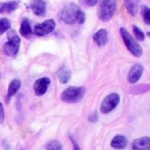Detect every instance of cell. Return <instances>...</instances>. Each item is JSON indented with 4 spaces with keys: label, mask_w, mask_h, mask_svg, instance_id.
I'll list each match as a JSON object with an SVG mask.
<instances>
[{
    "label": "cell",
    "mask_w": 150,
    "mask_h": 150,
    "mask_svg": "<svg viewBox=\"0 0 150 150\" xmlns=\"http://www.w3.org/2000/svg\"><path fill=\"white\" fill-rule=\"evenodd\" d=\"M50 79L48 77H42L39 78L38 80H36V82L34 83V93L36 96L41 97L47 92L48 88L50 85Z\"/></svg>",
    "instance_id": "obj_8"
},
{
    "label": "cell",
    "mask_w": 150,
    "mask_h": 150,
    "mask_svg": "<svg viewBox=\"0 0 150 150\" xmlns=\"http://www.w3.org/2000/svg\"><path fill=\"white\" fill-rule=\"evenodd\" d=\"M4 118H5V113H4V108H3V105H2V103L0 102V124L3 123Z\"/></svg>",
    "instance_id": "obj_23"
},
{
    "label": "cell",
    "mask_w": 150,
    "mask_h": 150,
    "mask_svg": "<svg viewBox=\"0 0 150 150\" xmlns=\"http://www.w3.org/2000/svg\"><path fill=\"white\" fill-rule=\"evenodd\" d=\"M9 28H10L9 20L6 18L0 19V35L3 34V33L6 32L7 30H9Z\"/></svg>",
    "instance_id": "obj_20"
},
{
    "label": "cell",
    "mask_w": 150,
    "mask_h": 150,
    "mask_svg": "<svg viewBox=\"0 0 150 150\" xmlns=\"http://www.w3.org/2000/svg\"><path fill=\"white\" fill-rule=\"evenodd\" d=\"M111 147L115 149H122L128 145V139L122 135H117L115 138L111 140L110 143Z\"/></svg>",
    "instance_id": "obj_13"
},
{
    "label": "cell",
    "mask_w": 150,
    "mask_h": 150,
    "mask_svg": "<svg viewBox=\"0 0 150 150\" xmlns=\"http://www.w3.org/2000/svg\"><path fill=\"white\" fill-rule=\"evenodd\" d=\"M140 0H124L126 8L132 16H135L138 11V4Z\"/></svg>",
    "instance_id": "obj_17"
},
{
    "label": "cell",
    "mask_w": 150,
    "mask_h": 150,
    "mask_svg": "<svg viewBox=\"0 0 150 150\" xmlns=\"http://www.w3.org/2000/svg\"><path fill=\"white\" fill-rule=\"evenodd\" d=\"M148 35H149V36H150V32H149V33H148Z\"/></svg>",
    "instance_id": "obj_26"
},
{
    "label": "cell",
    "mask_w": 150,
    "mask_h": 150,
    "mask_svg": "<svg viewBox=\"0 0 150 150\" xmlns=\"http://www.w3.org/2000/svg\"><path fill=\"white\" fill-rule=\"evenodd\" d=\"M133 150H150V138L149 137H142L136 139L132 144Z\"/></svg>",
    "instance_id": "obj_11"
},
{
    "label": "cell",
    "mask_w": 150,
    "mask_h": 150,
    "mask_svg": "<svg viewBox=\"0 0 150 150\" xmlns=\"http://www.w3.org/2000/svg\"><path fill=\"white\" fill-rule=\"evenodd\" d=\"M21 85H22V82H21L20 79H12L11 82L8 85V90H7V96L12 97L18 92V90L21 88Z\"/></svg>",
    "instance_id": "obj_15"
},
{
    "label": "cell",
    "mask_w": 150,
    "mask_h": 150,
    "mask_svg": "<svg viewBox=\"0 0 150 150\" xmlns=\"http://www.w3.org/2000/svg\"><path fill=\"white\" fill-rule=\"evenodd\" d=\"M46 150H61L62 145L58 140H51L45 145Z\"/></svg>",
    "instance_id": "obj_19"
},
{
    "label": "cell",
    "mask_w": 150,
    "mask_h": 150,
    "mask_svg": "<svg viewBox=\"0 0 150 150\" xmlns=\"http://www.w3.org/2000/svg\"><path fill=\"white\" fill-rule=\"evenodd\" d=\"M97 2H98V0H85V4L88 6H90V7L95 6L97 4Z\"/></svg>",
    "instance_id": "obj_24"
},
{
    "label": "cell",
    "mask_w": 150,
    "mask_h": 150,
    "mask_svg": "<svg viewBox=\"0 0 150 150\" xmlns=\"http://www.w3.org/2000/svg\"><path fill=\"white\" fill-rule=\"evenodd\" d=\"M142 17H143V21H144L147 25H150V8L149 7L143 6L142 7Z\"/></svg>",
    "instance_id": "obj_21"
},
{
    "label": "cell",
    "mask_w": 150,
    "mask_h": 150,
    "mask_svg": "<svg viewBox=\"0 0 150 150\" xmlns=\"http://www.w3.org/2000/svg\"><path fill=\"white\" fill-rule=\"evenodd\" d=\"M59 18L65 24H83L85 22V14L75 3L64 6L59 12Z\"/></svg>",
    "instance_id": "obj_1"
},
{
    "label": "cell",
    "mask_w": 150,
    "mask_h": 150,
    "mask_svg": "<svg viewBox=\"0 0 150 150\" xmlns=\"http://www.w3.org/2000/svg\"><path fill=\"white\" fill-rule=\"evenodd\" d=\"M120 35H122V40H124V42H125V45L130 50L131 54H132L133 56L137 57V58L142 56V47L135 41L134 38L129 34L128 31L125 28H120Z\"/></svg>",
    "instance_id": "obj_4"
},
{
    "label": "cell",
    "mask_w": 150,
    "mask_h": 150,
    "mask_svg": "<svg viewBox=\"0 0 150 150\" xmlns=\"http://www.w3.org/2000/svg\"><path fill=\"white\" fill-rule=\"evenodd\" d=\"M71 143H73L74 150H80V147H79V145L77 144V142H76V141L74 140V139L71 138Z\"/></svg>",
    "instance_id": "obj_25"
},
{
    "label": "cell",
    "mask_w": 150,
    "mask_h": 150,
    "mask_svg": "<svg viewBox=\"0 0 150 150\" xmlns=\"http://www.w3.org/2000/svg\"><path fill=\"white\" fill-rule=\"evenodd\" d=\"M133 31H134L135 36H136V38L139 40V41H142V40H144V37H145L144 33H143L142 31L138 28V27H137V26L133 27Z\"/></svg>",
    "instance_id": "obj_22"
},
{
    "label": "cell",
    "mask_w": 150,
    "mask_h": 150,
    "mask_svg": "<svg viewBox=\"0 0 150 150\" xmlns=\"http://www.w3.org/2000/svg\"><path fill=\"white\" fill-rule=\"evenodd\" d=\"M119 103H120V96L117 93L109 94L108 96L103 99L102 103H101V106H100L101 112L103 114L109 113L119 105Z\"/></svg>",
    "instance_id": "obj_6"
},
{
    "label": "cell",
    "mask_w": 150,
    "mask_h": 150,
    "mask_svg": "<svg viewBox=\"0 0 150 150\" xmlns=\"http://www.w3.org/2000/svg\"><path fill=\"white\" fill-rule=\"evenodd\" d=\"M21 39L14 31L8 33V41L3 45V52L6 56L13 57L18 52Z\"/></svg>",
    "instance_id": "obj_5"
},
{
    "label": "cell",
    "mask_w": 150,
    "mask_h": 150,
    "mask_svg": "<svg viewBox=\"0 0 150 150\" xmlns=\"http://www.w3.org/2000/svg\"><path fill=\"white\" fill-rule=\"evenodd\" d=\"M143 73V67L140 64H136L131 68L128 75V80L130 83H136L140 79L141 75Z\"/></svg>",
    "instance_id": "obj_9"
},
{
    "label": "cell",
    "mask_w": 150,
    "mask_h": 150,
    "mask_svg": "<svg viewBox=\"0 0 150 150\" xmlns=\"http://www.w3.org/2000/svg\"><path fill=\"white\" fill-rule=\"evenodd\" d=\"M71 71H69V69L64 68V67L60 68L59 70L57 71V78L59 79V81L61 83H67V82L69 81V79H71Z\"/></svg>",
    "instance_id": "obj_16"
},
{
    "label": "cell",
    "mask_w": 150,
    "mask_h": 150,
    "mask_svg": "<svg viewBox=\"0 0 150 150\" xmlns=\"http://www.w3.org/2000/svg\"><path fill=\"white\" fill-rule=\"evenodd\" d=\"M93 40L98 46H103L106 44L108 36H107V31L105 29H101V30L97 31L94 35H93Z\"/></svg>",
    "instance_id": "obj_12"
},
{
    "label": "cell",
    "mask_w": 150,
    "mask_h": 150,
    "mask_svg": "<svg viewBox=\"0 0 150 150\" xmlns=\"http://www.w3.org/2000/svg\"><path fill=\"white\" fill-rule=\"evenodd\" d=\"M55 21L54 20H47L45 22L41 23L39 25H36L34 27L33 33L37 36H45V35L51 33L55 29Z\"/></svg>",
    "instance_id": "obj_7"
},
{
    "label": "cell",
    "mask_w": 150,
    "mask_h": 150,
    "mask_svg": "<svg viewBox=\"0 0 150 150\" xmlns=\"http://www.w3.org/2000/svg\"><path fill=\"white\" fill-rule=\"evenodd\" d=\"M20 33L21 35H23L24 37L29 38L33 34V30H32V27L30 25V22L28 20H24L21 25V29H20Z\"/></svg>",
    "instance_id": "obj_18"
},
{
    "label": "cell",
    "mask_w": 150,
    "mask_h": 150,
    "mask_svg": "<svg viewBox=\"0 0 150 150\" xmlns=\"http://www.w3.org/2000/svg\"><path fill=\"white\" fill-rule=\"evenodd\" d=\"M31 9L36 16H44L46 12V4L43 0H33L31 2Z\"/></svg>",
    "instance_id": "obj_10"
},
{
    "label": "cell",
    "mask_w": 150,
    "mask_h": 150,
    "mask_svg": "<svg viewBox=\"0 0 150 150\" xmlns=\"http://www.w3.org/2000/svg\"><path fill=\"white\" fill-rule=\"evenodd\" d=\"M117 8V0H100L98 17L101 21L107 22L113 17Z\"/></svg>",
    "instance_id": "obj_3"
},
{
    "label": "cell",
    "mask_w": 150,
    "mask_h": 150,
    "mask_svg": "<svg viewBox=\"0 0 150 150\" xmlns=\"http://www.w3.org/2000/svg\"><path fill=\"white\" fill-rule=\"evenodd\" d=\"M18 6V3L16 1L10 2H3L0 3V14H10L13 10H16Z\"/></svg>",
    "instance_id": "obj_14"
},
{
    "label": "cell",
    "mask_w": 150,
    "mask_h": 150,
    "mask_svg": "<svg viewBox=\"0 0 150 150\" xmlns=\"http://www.w3.org/2000/svg\"><path fill=\"white\" fill-rule=\"evenodd\" d=\"M85 92L83 86H69L62 92L60 99L65 103H77L84 98Z\"/></svg>",
    "instance_id": "obj_2"
}]
</instances>
